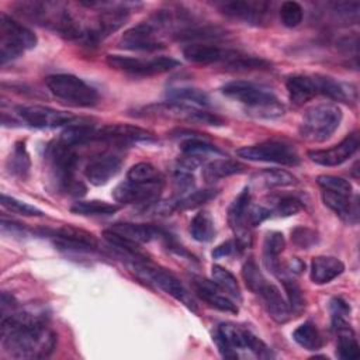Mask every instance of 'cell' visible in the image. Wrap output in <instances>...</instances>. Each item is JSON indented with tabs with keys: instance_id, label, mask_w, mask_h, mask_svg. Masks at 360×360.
<instances>
[{
	"instance_id": "cell-7",
	"label": "cell",
	"mask_w": 360,
	"mask_h": 360,
	"mask_svg": "<svg viewBox=\"0 0 360 360\" xmlns=\"http://www.w3.org/2000/svg\"><path fill=\"white\" fill-rule=\"evenodd\" d=\"M135 117L141 118H162V120H173V121H186L194 124H205V125H222L224 120L217 114H211L200 107L176 103V101H163L145 105L136 110Z\"/></svg>"
},
{
	"instance_id": "cell-46",
	"label": "cell",
	"mask_w": 360,
	"mask_h": 360,
	"mask_svg": "<svg viewBox=\"0 0 360 360\" xmlns=\"http://www.w3.org/2000/svg\"><path fill=\"white\" fill-rule=\"evenodd\" d=\"M318 184L328 191H333V193H339V194H345V195H352V184L338 176H332V174H321L316 177Z\"/></svg>"
},
{
	"instance_id": "cell-21",
	"label": "cell",
	"mask_w": 360,
	"mask_h": 360,
	"mask_svg": "<svg viewBox=\"0 0 360 360\" xmlns=\"http://www.w3.org/2000/svg\"><path fill=\"white\" fill-rule=\"evenodd\" d=\"M51 236L53 238L55 245L65 250L94 252L97 248V242L91 233L73 226H65L53 231L51 232Z\"/></svg>"
},
{
	"instance_id": "cell-5",
	"label": "cell",
	"mask_w": 360,
	"mask_h": 360,
	"mask_svg": "<svg viewBox=\"0 0 360 360\" xmlns=\"http://www.w3.org/2000/svg\"><path fill=\"white\" fill-rule=\"evenodd\" d=\"M129 266L141 280L163 290L166 294L172 295L174 300H177L190 311L198 312L195 300L193 298L191 292L183 285V283L172 271L158 264H153L148 259L134 260L129 263Z\"/></svg>"
},
{
	"instance_id": "cell-31",
	"label": "cell",
	"mask_w": 360,
	"mask_h": 360,
	"mask_svg": "<svg viewBox=\"0 0 360 360\" xmlns=\"http://www.w3.org/2000/svg\"><path fill=\"white\" fill-rule=\"evenodd\" d=\"M103 238H104V240H105L111 248H114L121 256L129 259L131 262L139 260V259H146L145 253H143V252L141 250V248H139V243L132 242V240L124 238L122 235L114 232L112 229H104V231H103Z\"/></svg>"
},
{
	"instance_id": "cell-26",
	"label": "cell",
	"mask_w": 360,
	"mask_h": 360,
	"mask_svg": "<svg viewBox=\"0 0 360 360\" xmlns=\"http://www.w3.org/2000/svg\"><path fill=\"white\" fill-rule=\"evenodd\" d=\"M322 201L328 208H330L343 221H346L349 224L357 222V218H359L357 198L352 200V195H345V194L323 190Z\"/></svg>"
},
{
	"instance_id": "cell-10",
	"label": "cell",
	"mask_w": 360,
	"mask_h": 360,
	"mask_svg": "<svg viewBox=\"0 0 360 360\" xmlns=\"http://www.w3.org/2000/svg\"><path fill=\"white\" fill-rule=\"evenodd\" d=\"M236 155L250 162H267L284 166H295L300 163L297 150L284 142L267 141L256 145L242 146L236 150Z\"/></svg>"
},
{
	"instance_id": "cell-23",
	"label": "cell",
	"mask_w": 360,
	"mask_h": 360,
	"mask_svg": "<svg viewBox=\"0 0 360 360\" xmlns=\"http://www.w3.org/2000/svg\"><path fill=\"white\" fill-rule=\"evenodd\" d=\"M122 160L120 156L112 153L100 155L90 160V163L84 169L86 179L93 186H103L108 183L111 177H114L121 169Z\"/></svg>"
},
{
	"instance_id": "cell-53",
	"label": "cell",
	"mask_w": 360,
	"mask_h": 360,
	"mask_svg": "<svg viewBox=\"0 0 360 360\" xmlns=\"http://www.w3.org/2000/svg\"><path fill=\"white\" fill-rule=\"evenodd\" d=\"M239 248L236 245L235 240H225L221 245H218L217 248H214L212 250V257L218 259V257H225V256H231L232 253L238 252Z\"/></svg>"
},
{
	"instance_id": "cell-2",
	"label": "cell",
	"mask_w": 360,
	"mask_h": 360,
	"mask_svg": "<svg viewBox=\"0 0 360 360\" xmlns=\"http://www.w3.org/2000/svg\"><path fill=\"white\" fill-rule=\"evenodd\" d=\"M221 90L226 97L243 104L248 112L257 118H278L285 111L281 101L271 91L260 89L250 82H229Z\"/></svg>"
},
{
	"instance_id": "cell-19",
	"label": "cell",
	"mask_w": 360,
	"mask_h": 360,
	"mask_svg": "<svg viewBox=\"0 0 360 360\" xmlns=\"http://www.w3.org/2000/svg\"><path fill=\"white\" fill-rule=\"evenodd\" d=\"M359 135L357 132H353L347 135L343 141H340L338 145L329 148V149H316L309 150L308 158L321 166H338L345 163L347 159H350L359 149Z\"/></svg>"
},
{
	"instance_id": "cell-13",
	"label": "cell",
	"mask_w": 360,
	"mask_h": 360,
	"mask_svg": "<svg viewBox=\"0 0 360 360\" xmlns=\"http://www.w3.org/2000/svg\"><path fill=\"white\" fill-rule=\"evenodd\" d=\"M165 180L158 181H132L120 183L112 190V198L120 204H141L143 207L158 202L163 190Z\"/></svg>"
},
{
	"instance_id": "cell-12",
	"label": "cell",
	"mask_w": 360,
	"mask_h": 360,
	"mask_svg": "<svg viewBox=\"0 0 360 360\" xmlns=\"http://www.w3.org/2000/svg\"><path fill=\"white\" fill-rule=\"evenodd\" d=\"M163 25L152 15L148 21L139 22L138 25L127 30L121 39L120 45L131 51H156L165 48L163 41L160 39Z\"/></svg>"
},
{
	"instance_id": "cell-18",
	"label": "cell",
	"mask_w": 360,
	"mask_h": 360,
	"mask_svg": "<svg viewBox=\"0 0 360 360\" xmlns=\"http://www.w3.org/2000/svg\"><path fill=\"white\" fill-rule=\"evenodd\" d=\"M239 52L233 49L221 48L217 45L205 44V42H195L188 44L183 48V56L197 65H212V63H221L226 66L232 59L236 58Z\"/></svg>"
},
{
	"instance_id": "cell-41",
	"label": "cell",
	"mask_w": 360,
	"mask_h": 360,
	"mask_svg": "<svg viewBox=\"0 0 360 360\" xmlns=\"http://www.w3.org/2000/svg\"><path fill=\"white\" fill-rule=\"evenodd\" d=\"M217 190L207 188V190H197L191 191L190 194L184 195L183 198H179L174 201V211H184V210H193L197 208L210 200H212L217 195Z\"/></svg>"
},
{
	"instance_id": "cell-44",
	"label": "cell",
	"mask_w": 360,
	"mask_h": 360,
	"mask_svg": "<svg viewBox=\"0 0 360 360\" xmlns=\"http://www.w3.org/2000/svg\"><path fill=\"white\" fill-rule=\"evenodd\" d=\"M1 205L14 212V214H20V215H24V217H39L42 215V211L25 201H21L18 198H14V197H10V195H6V194H1Z\"/></svg>"
},
{
	"instance_id": "cell-30",
	"label": "cell",
	"mask_w": 360,
	"mask_h": 360,
	"mask_svg": "<svg viewBox=\"0 0 360 360\" xmlns=\"http://www.w3.org/2000/svg\"><path fill=\"white\" fill-rule=\"evenodd\" d=\"M284 248H285V240H284L283 233L274 231V232H269L266 235L264 242H263V260H264L266 267L277 276L281 271L278 256L281 255Z\"/></svg>"
},
{
	"instance_id": "cell-40",
	"label": "cell",
	"mask_w": 360,
	"mask_h": 360,
	"mask_svg": "<svg viewBox=\"0 0 360 360\" xmlns=\"http://www.w3.org/2000/svg\"><path fill=\"white\" fill-rule=\"evenodd\" d=\"M257 177L259 181L267 188L287 187L297 183V177L283 169H264L257 174Z\"/></svg>"
},
{
	"instance_id": "cell-8",
	"label": "cell",
	"mask_w": 360,
	"mask_h": 360,
	"mask_svg": "<svg viewBox=\"0 0 360 360\" xmlns=\"http://www.w3.org/2000/svg\"><path fill=\"white\" fill-rule=\"evenodd\" d=\"M37 35L7 14L0 15V63L4 65L35 48Z\"/></svg>"
},
{
	"instance_id": "cell-45",
	"label": "cell",
	"mask_w": 360,
	"mask_h": 360,
	"mask_svg": "<svg viewBox=\"0 0 360 360\" xmlns=\"http://www.w3.org/2000/svg\"><path fill=\"white\" fill-rule=\"evenodd\" d=\"M280 278H281L284 290L287 292L288 307H290L291 312H301L305 307V301H304L300 285L292 278H288V277H284V276H280Z\"/></svg>"
},
{
	"instance_id": "cell-51",
	"label": "cell",
	"mask_w": 360,
	"mask_h": 360,
	"mask_svg": "<svg viewBox=\"0 0 360 360\" xmlns=\"http://www.w3.org/2000/svg\"><path fill=\"white\" fill-rule=\"evenodd\" d=\"M173 180H174V188H176L177 194H180V198H183L184 195H187L193 191L194 177L191 176V173L188 170H184V169L179 167L174 172Z\"/></svg>"
},
{
	"instance_id": "cell-20",
	"label": "cell",
	"mask_w": 360,
	"mask_h": 360,
	"mask_svg": "<svg viewBox=\"0 0 360 360\" xmlns=\"http://www.w3.org/2000/svg\"><path fill=\"white\" fill-rule=\"evenodd\" d=\"M191 288L194 294L207 302L210 307L228 314H238L236 304L226 295L224 291L212 281L202 277H193L191 278Z\"/></svg>"
},
{
	"instance_id": "cell-52",
	"label": "cell",
	"mask_w": 360,
	"mask_h": 360,
	"mask_svg": "<svg viewBox=\"0 0 360 360\" xmlns=\"http://www.w3.org/2000/svg\"><path fill=\"white\" fill-rule=\"evenodd\" d=\"M271 215V210H267L262 205H250L249 207V225L256 226L262 224L264 219H267Z\"/></svg>"
},
{
	"instance_id": "cell-6",
	"label": "cell",
	"mask_w": 360,
	"mask_h": 360,
	"mask_svg": "<svg viewBox=\"0 0 360 360\" xmlns=\"http://www.w3.org/2000/svg\"><path fill=\"white\" fill-rule=\"evenodd\" d=\"M342 121V110L332 103L308 108L300 124V135L308 142H323L332 136Z\"/></svg>"
},
{
	"instance_id": "cell-39",
	"label": "cell",
	"mask_w": 360,
	"mask_h": 360,
	"mask_svg": "<svg viewBox=\"0 0 360 360\" xmlns=\"http://www.w3.org/2000/svg\"><path fill=\"white\" fill-rule=\"evenodd\" d=\"M183 155H190V156H197L205 160V158L211 153L215 155H222V152L212 143L207 142L205 139L200 138V136H188L187 139H184L180 145Z\"/></svg>"
},
{
	"instance_id": "cell-25",
	"label": "cell",
	"mask_w": 360,
	"mask_h": 360,
	"mask_svg": "<svg viewBox=\"0 0 360 360\" xmlns=\"http://www.w3.org/2000/svg\"><path fill=\"white\" fill-rule=\"evenodd\" d=\"M332 328L336 332L338 343H336V354L345 360H354L360 356L359 343L356 335L349 323V319L345 318H333Z\"/></svg>"
},
{
	"instance_id": "cell-42",
	"label": "cell",
	"mask_w": 360,
	"mask_h": 360,
	"mask_svg": "<svg viewBox=\"0 0 360 360\" xmlns=\"http://www.w3.org/2000/svg\"><path fill=\"white\" fill-rule=\"evenodd\" d=\"M270 68V63L262 58L245 55L239 52L235 59H232L225 69L233 70V72H246V70H256V69H267Z\"/></svg>"
},
{
	"instance_id": "cell-36",
	"label": "cell",
	"mask_w": 360,
	"mask_h": 360,
	"mask_svg": "<svg viewBox=\"0 0 360 360\" xmlns=\"http://www.w3.org/2000/svg\"><path fill=\"white\" fill-rule=\"evenodd\" d=\"M190 233L198 242H210L214 239L215 226L208 211L197 212L190 222Z\"/></svg>"
},
{
	"instance_id": "cell-1",
	"label": "cell",
	"mask_w": 360,
	"mask_h": 360,
	"mask_svg": "<svg viewBox=\"0 0 360 360\" xmlns=\"http://www.w3.org/2000/svg\"><path fill=\"white\" fill-rule=\"evenodd\" d=\"M1 347L14 359H44L56 347V335L42 316L11 312L1 318Z\"/></svg>"
},
{
	"instance_id": "cell-35",
	"label": "cell",
	"mask_w": 360,
	"mask_h": 360,
	"mask_svg": "<svg viewBox=\"0 0 360 360\" xmlns=\"http://www.w3.org/2000/svg\"><path fill=\"white\" fill-rule=\"evenodd\" d=\"M292 339L305 350H318L323 345V339L318 328L312 322H304L301 323L294 332Z\"/></svg>"
},
{
	"instance_id": "cell-49",
	"label": "cell",
	"mask_w": 360,
	"mask_h": 360,
	"mask_svg": "<svg viewBox=\"0 0 360 360\" xmlns=\"http://www.w3.org/2000/svg\"><path fill=\"white\" fill-rule=\"evenodd\" d=\"M291 242L300 249H309L318 242V233L307 226H297L291 231Z\"/></svg>"
},
{
	"instance_id": "cell-16",
	"label": "cell",
	"mask_w": 360,
	"mask_h": 360,
	"mask_svg": "<svg viewBox=\"0 0 360 360\" xmlns=\"http://www.w3.org/2000/svg\"><path fill=\"white\" fill-rule=\"evenodd\" d=\"M218 10L233 20L242 21L245 24L259 25L266 20L271 6L267 1H256V0H232V1H221L215 4Z\"/></svg>"
},
{
	"instance_id": "cell-29",
	"label": "cell",
	"mask_w": 360,
	"mask_h": 360,
	"mask_svg": "<svg viewBox=\"0 0 360 360\" xmlns=\"http://www.w3.org/2000/svg\"><path fill=\"white\" fill-rule=\"evenodd\" d=\"M246 169L245 165H242L238 160L232 159H214L204 165L202 167V179L207 183H215L221 179L229 177L232 174L243 173Z\"/></svg>"
},
{
	"instance_id": "cell-24",
	"label": "cell",
	"mask_w": 360,
	"mask_h": 360,
	"mask_svg": "<svg viewBox=\"0 0 360 360\" xmlns=\"http://www.w3.org/2000/svg\"><path fill=\"white\" fill-rule=\"evenodd\" d=\"M285 87L290 100L295 105H302L304 103L319 96L318 75H292L287 79Z\"/></svg>"
},
{
	"instance_id": "cell-4",
	"label": "cell",
	"mask_w": 360,
	"mask_h": 360,
	"mask_svg": "<svg viewBox=\"0 0 360 360\" xmlns=\"http://www.w3.org/2000/svg\"><path fill=\"white\" fill-rule=\"evenodd\" d=\"M214 342L221 354L226 359H238L239 350H249L259 359L271 357L270 349L252 330L231 322L217 326Z\"/></svg>"
},
{
	"instance_id": "cell-11",
	"label": "cell",
	"mask_w": 360,
	"mask_h": 360,
	"mask_svg": "<svg viewBox=\"0 0 360 360\" xmlns=\"http://www.w3.org/2000/svg\"><path fill=\"white\" fill-rule=\"evenodd\" d=\"M111 69L121 70L132 76H155L166 73L180 65L170 56H156L153 59H139L124 55H108L105 59Z\"/></svg>"
},
{
	"instance_id": "cell-3",
	"label": "cell",
	"mask_w": 360,
	"mask_h": 360,
	"mask_svg": "<svg viewBox=\"0 0 360 360\" xmlns=\"http://www.w3.org/2000/svg\"><path fill=\"white\" fill-rule=\"evenodd\" d=\"M45 158L48 160L51 180L58 191L70 195H83L86 193V187L75 179L79 158L72 146L60 141L49 143Z\"/></svg>"
},
{
	"instance_id": "cell-48",
	"label": "cell",
	"mask_w": 360,
	"mask_h": 360,
	"mask_svg": "<svg viewBox=\"0 0 360 360\" xmlns=\"http://www.w3.org/2000/svg\"><path fill=\"white\" fill-rule=\"evenodd\" d=\"M242 277H243V280H245L246 287H248L250 291H253V292H256V291L259 290V287L266 281V278L263 277V274H262L259 266H257L256 262L252 260V259H249V260L243 264V267H242Z\"/></svg>"
},
{
	"instance_id": "cell-33",
	"label": "cell",
	"mask_w": 360,
	"mask_h": 360,
	"mask_svg": "<svg viewBox=\"0 0 360 360\" xmlns=\"http://www.w3.org/2000/svg\"><path fill=\"white\" fill-rule=\"evenodd\" d=\"M96 134H97V128H94L91 125L72 124L63 129L59 141L68 146L75 148V146L96 141Z\"/></svg>"
},
{
	"instance_id": "cell-22",
	"label": "cell",
	"mask_w": 360,
	"mask_h": 360,
	"mask_svg": "<svg viewBox=\"0 0 360 360\" xmlns=\"http://www.w3.org/2000/svg\"><path fill=\"white\" fill-rule=\"evenodd\" d=\"M255 294L259 295L264 309L277 323H285L291 318L288 302L283 298L280 290L274 284L264 281Z\"/></svg>"
},
{
	"instance_id": "cell-32",
	"label": "cell",
	"mask_w": 360,
	"mask_h": 360,
	"mask_svg": "<svg viewBox=\"0 0 360 360\" xmlns=\"http://www.w3.org/2000/svg\"><path fill=\"white\" fill-rule=\"evenodd\" d=\"M166 97L169 98V101L190 104V105H195V107H208L210 105V98L205 91L195 89V87H188V86L172 87L167 90Z\"/></svg>"
},
{
	"instance_id": "cell-43",
	"label": "cell",
	"mask_w": 360,
	"mask_h": 360,
	"mask_svg": "<svg viewBox=\"0 0 360 360\" xmlns=\"http://www.w3.org/2000/svg\"><path fill=\"white\" fill-rule=\"evenodd\" d=\"M128 180L132 181H158V180H163L162 173L152 165L148 162H141L134 165L128 173H127Z\"/></svg>"
},
{
	"instance_id": "cell-27",
	"label": "cell",
	"mask_w": 360,
	"mask_h": 360,
	"mask_svg": "<svg viewBox=\"0 0 360 360\" xmlns=\"http://www.w3.org/2000/svg\"><path fill=\"white\" fill-rule=\"evenodd\" d=\"M345 271L342 260L333 256H316L311 262L309 277L315 284H326Z\"/></svg>"
},
{
	"instance_id": "cell-50",
	"label": "cell",
	"mask_w": 360,
	"mask_h": 360,
	"mask_svg": "<svg viewBox=\"0 0 360 360\" xmlns=\"http://www.w3.org/2000/svg\"><path fill=\"white\" fill-rule=\"evenodd\" d=\"M301 210H302V204L298 198L285 195V197H281L277 200L271 212L277 214L278 217H291V215H295L297 212H300Z\"/></svg>"
},
{
	"instance_id": "cell-38",
	"label": "cell",
	"mask_w": 360,
	"mask_h": 360,
	"mask_svg": "<svg viewBox=\"0 0 360 360\" xmlns=\"http://www.w3.org/2000/svg\"><path fill=\"white\" fill-rule=\"evenodd\" d=\"M70 211L79 215H111L118 211V205L100 200H87L73 202Z\"/></svg>"
},
{
	"instance_id": "cell-17",
	"label": "cell",
	"mask_w": 360,
	"mask_h": 360,
	"mask_svg": "<svg viewBox=\"0 0 360 360\" xmlns=\"http://www.w3.org/2000/svg\"><path fill=\"white\" fill-rule=\"evenodd\" d=\"M96 141L110 142L114 145H131L138 142H153L155 136L152 132L129 125V124H111L97 129Z\"/></svg>"
},
{
	"instance_id": "cell-28",
	"label": "cell",
	"mask_w": 360,
	"mask_h": 360,
	"mask_svg": "<svg viewBox=\"0 0 360 360\" xmlns=\"http://www.w3.org/2000/svg\"><path fill=\"white\" fill-rule=\"evenodd\" d=\"M110 229L114 232L122 235L124 238L136 242V243H146L150 242L152 239H162L166 232L160 228L146 225V224H132V222H120L114 224Z\"/></svg>"
},
{
	"instance_id": "cell-9",
	"label": "cell",
	"mask_w": 360,
	"mask_h": 360,
	"mask_svg": "<svg viewBox=\"0 0 360 360\" xmlns=\"http://www.w3.org/2000/svg\"><path fill=\"white\" fill-rule=\"evenodd\" d=\"M45 83L53 96L77 107H91L98 100L97 90L75 75H51Z\"/></svg>"
},
{
	"instance_id": "cell-37",
	"label": "cell",
	"mask_w": 360,
	"mask_h": 360,
	"mask_svg": "<svg viewBox=\"0 0 360 360\" xmlns=\"http://www.w3.org/2000/svg\"><path fill=\"white\" fill-rule=\"evenodd\" d=\"M211 274H212V281L228 295L235 300H240V288L236 281V277L225 267L219 264H214L211 267Z\"/></svg>"
},
{
	"instance_id": "cell-34",
	"label": "cell",
	"mask_w": 360,
	"mask_h": 360,
	"mask_svg": "<svg viewBox=\"0 0 360 360\" xmlns=\"http://www.w3.org/2000/svg\"><path fill=\"white\" fill-rule=\"evenodd\" d=\"M30 167H31V160H30L25 142L18 141L14 143L13 152L7 159V169L13 176L18 179H25L30 173Z\"/></svg>"
},
{
	"instance_id": "cell-15",
	"label": "cell",
	"mask_w": 360,
	"mask_h": 360,
	"mask_svg": "<svg viewBox=\"0 0 360 360\" xmlns=\"http://www.w3.org/2000/svg\"><path fill=\"white\" fill-rule=\"evenodd\" d=\"M15 111L25 124L34 128H56L62 125H72L76 120L69 112L45 105H20L15 108Z\"/></svg>"
},
{
	"instance_id": "cell-54",
	"label": "cell",
	"mask_w": 360,
	"mask_h": 360,
	"mask_svg": "<svg viewBox=\"0 0 360 360\" xmlns=\"http://www.w3.org/2000/svg\"><path fill=\"white\" fill-rule=\"evenodd\" d=\"M0 307H1V318H3V316H6V315H8V314L15 311L17 302H15L13 295H10L7 292H3L1 294V304H0Z\"/></svg>"
},
{
	"instance_id": "cell-14",
	"label": "cell",
	"mask_w": 360,
	"mask_h": 360,
	"mask_svg": "<svg viewBox=\"0 0 360 360\" xmlns=\"http://www.w3.org/2000/svg\"><path fill=\"white\" fill-rule=\"evenodd\" d=\"M249 207H250V191L245 187L238 197L232 201L228 210V222L235 233V242L239 252L250 246V225H249Z\"/></svg>"
},
{
	"instance_id": "cell-47",
	"label": "cell",
	"mask_w": 360,
	"mask_h": 360,
	"mask_svg": "<svg viewBox=\"0 0 360 360\" xmlns=\"http://www.w3.org/2000/svg\"><path fill=\"white\" fill-rule=\"evenodd\" d=\"M302 15H304L302 7L297 1H284L280 7L281 22L288 28L297 27L302 21Z\"/></svg>"
}]
</instances>
